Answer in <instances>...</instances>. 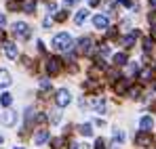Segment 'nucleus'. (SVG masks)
Instances as JSON below:
<instances>
[{
	"mask_svg": "<svg viewBox=\"0 0 156 149\" xmlns=\"http://www.w3.org/2000/svg\"><path fill=\"white\" fill-rule=\"evenodd\" d=\"M53 46H55L57 50H63V52L72 50V46H74V42H72V36H70V34H66V32L57 34V36L53 38Z\"/></svg>",
	"mask_w": 156,
	"mask_h": 149,
	"instance_id": "nucleus-1",
	"label": "nucleus"
},
{
	"mask_svg": "<svg viewBox=\"0 0 156 149\" xmlns=\"http://www.w3.org/2000/svg\"><path fill=\"white\" fill-rule=\"evenodd\" d=\"M70 101H72V95H70L68 88H59V90H57V95H55V103H57L59 107L70 105Z\"/></svg>",
	"mask_w": 156,
	"mask_h": 149,
	"instance_id": "nucleus-2",
	"label": "nucleus"
},
{
	"mask_svg": "<svg viewBox=\"0 0 156 149\" xmlns=\"http://www.w3.org/2000/svg\"><path fill=\"white\" fill-rule=\"evenodd\" d=\"M13 34H15L17 38L26 40V38H30V25L23 23V21H17V23L13 25Z\"/></svg>",
	"mask_w": 156,
	"mask_h": 149,
	"instance_id": "nucleus-3",
	"label": "nucleus"
},
{
	"mask_svg": "<svg viewBox=\"0 0 156 149\" xmlns=\"http://www.w3.org/2000/svg\"><path fill=\"white\" fill-rule=\"evenodd\" d=\"M17 122V113L15 111H4V113H0V124L2 126H13Z\"/></svg>",
	"mask_w": 156,
	"mask_h": 149,
	"instance_id": "nucleus-4",
	"label": "nucleus"
},
{
	"mask_svg": "<svg viewBox=\"0 0 156 149\" xmlns=\"http://www.w3.org/2000/svg\"><path fill=\"white\" fill-rule=\"evenodd\" d=\"M47 72H49V74H59V72H61V61H59V59H49V61H47Z\"/></svg>",
	"mask_w": 156,
	"mask_h": 149,
	"instance_id": "nucleus-5",
	"label": "nucleus"
},
{
	"mask_svg": "<svg viewBox=\"0 0 156 149\" xmlns=\"http://www.w3.org/2000/svg\"><path fill=\"white\" fill-rule=\"evenodd\" d=\"M135 143H137L139 147H146V145H150V143H152V137H150L148 132H144V130H141V132L135 137Z\"/></svg>",
	"mask_w": 156,
	"mask_h": 149,
	"instance_id": "nucleus-6",
	"label": "nucleus"
},
{
	"mask_svg": "<svg viewBox=\"0 0 156 149\" xmlns=\"http://www.w3.org/2000/svg\"><path fill=\"white\" fill-rule=\"evenodd\" d=\"M93 25H95L97 29H105V27L110 25V19H108L105 15H95V17H93Z\"/></svg>",
	"mask_w": 156,
	"mask_h": 149,
	"instance_id": "nucleus-7",
	"label": "nucleus"
},
{
	"mask_svg": "<svg viewBox=\"0 0 156 149\" xmlns=\"http://www.w3.org/2000/svg\"><path fill=\"white\" fill-rule=\"evenodd\" d=\"M91 44H93L91 38H80V40H78V50L84 52V55H89V52H91Z\"/></svg>",
	"mask_w": 156,
	"mask_h": 149,
	"instance_id": "nucleus-8",
	"label": "nucleus"
},
{
	"mask_svg": "<svg viewBox=\"0 0 156 149\" xmlns=\"http://www.w3.org/2000/svg\"><path fill=\"white\" fill-rule=\"evenodd\" d=\"M4 52H6L9 59H17V55H19V50H17V46H15L13 42H6V44H4Z\"/></svg>",
	"mask_w": 156,
	"mask_h": 149,
	"instance_id": "nucleus-9",
	"label": "nucleus"
},
{
	"mask_svg": "<svg viewBox=\"0 0 156 149\" xmlns=\"http://www.w3.org/2000/svg\"><path fill=\"white\" fill-rule=\"evenodd\" d=\"M11 74L6 72V69H0V88H6V86H11Z\"/></svg>",
	"mask_w": 156,
	"mask_h": 149,
	"instance_id": "nucleus-10",
	"label": "nucleus"
},
{
	"mask_svg": "<svg viewBox=\"0 0 156 149\" xmlns=\"http://www.w3.org/2000/svg\"><path fill=\"white\" fill-rule=\"evenodd\" d=\"M49 139H51V134H49L47 130H40V132H38V134L34 137V143H36V145H44V143H47Z\"/></svg>",
	"mask_w": 156,
	"mask_h": 149,
	"instance_id": "nucleus-11",
	"label": "nucleus"
},
{
	"mask_svg": "<svg viewBox=\"0 0 156 149\" xmlns=\"http://www.w3.org/2000/svg\"><path fill=\"white\" fill-rule=\"evenodd\" d=\"M137 36H139V32H137V29H133V32H131L129 36H125V40H122V44H125L127 49H131V46L135 44V40H137Z\"/></svg>",
	"mask_w": 156,
	"mask_h": 149,
	"instance_id": "nucleus-12",
	"label": "nucleus"
},
{
	"mask_svg": "<svg viewBox=\"0 0 156 149\" xmlns=\"http://www.w3.org/2000/svg\"><path fill=\"white\" fill-rule=\"evenodd\" d=\"M139 126H141V130H144V132H150V130H152V126H154V122H152V118H150V116H144V118L139 120Z\"/></svg>",
	"mask_w": 156,
	"mask_h": 149,
	"instance_id": "nucleus-13",
	"label": "nucleus"
},
{
	"mask_svg": "<svg viewBox=\"0 0 156 149\" xmlns=\"http://www.w3.org/2000/svg\"><path fill=\"white\" fill-rule=\"evenodd\" d=\"M93 109H95L97 113H104V111H105V99H104V97L93 99Z\"/></svg>",
	"mask_w": 156,
	"mask_h": 149,
	"instance_id": "nucleus-14",
	"label": "nucleus"
},
{
	"mask_svg": "<svg viewBox=\"0 0 156 149\" xmlns=\"http://www.w3.org/2000/svg\"><path fill=\"white\" fill-rule=\"evenodd\" d=\"M112 61H114V65H127V52H116L114 57H112Z\"/></svg>",
	"mask_w": 156,
	"mask_h": 149,
	"instance_id": "nucleus-15",
	"label": "nucleus"
},
{
	"mask_svg": "<svg viewBox=\"0 0 156 149\" xmlns=\"http://www.w3.org/2000/svg\"><path fill=\"white\" fill-rule=\"evenodd\" d=\"M152 74H154L152 67H144V69L139 72V80H141V82H150V80H152Z\"/></svg>",
	"mask_w": 156,
	"mask_h": 149,
	"instance_id": "nucleus-16",
	"label": "nucleus"
},
{
	"mask_svg": "<svg viewBox=\"0 0 156 149\" xmlns=\"http://www.w3.org/2000/svg\"><path fill=\"white\" fill-rule=\"evenodd\" d=\"M89 17V11L87 8H82V11H78L76 13V17H74V21H76V25H80V23H84V19Z\"/></svg>",
	"mask_w": 156,
	"mask_h": 149,
	"instance_id": "nucleus-17",
	"label": "nucleus"
},
{
	"mask_svg": "<svg viewBox=\"0 0 156 149\" xmlns=\"http://www.w3.org/2000/svg\"><path fill=\"white\" fill-rule=\"evenodd\" d=\"M127 86H129V82H127V80H122V82H118L114 88H116V93H118V95H125V93H127Z\"/></svg>",
	"mask_w": 156,
	"mask_h": 149,
	"instance_id": "nucleus-18",
	"label": "nucleus"
},
{
	"mask_svg": "<svg viewBox=\"0 0 156 149\" xmlns=\"http://www.w3.org/2000/svg\"><path fill=\"white\" fill-rule=\"evenodd\" d=\"M78 130H80V134H84V137H91V134H93V126L91 124H82Z\"/></svg>",
	"mask_w": 156,
	"mask_h": 149,
	"instance_id": "nucleus-19",
	"label": "nucleus"
},
{
	"mask_svg": "<svg viewBox=\"0 0 156 149\" xmlns=\"http://www.w3.org/2000/svg\"><path fill=\"white\" fill-rule=\"evenodd\" d=\"M66 141L63 139H53V149H66Z\"/></svg>",
	"mask_w": 156,
	"mask_h": 149,
	"instance_id": "nucleus-20",
	"label": "nucleus"
},
{
	"mask_svg": "<svg viewBox=\"0 0 156 149\" xmlns=\"http://www.w3.org/2000/svg\"><path fill=\"white\" fill-rule=\"evenodd\" d=\"M34 8H36V2H34V0H27L26 6H23V11H26V13H32Z\"/></svg>",
	"mask_w": 156,
	"mask_h": 149,
	"instance_id": "nucleus-21",
	"label": "nucleus"
},
{
	"mask_svg": "<svg viewBox=\"0 0 156 149\" xmlns=\"http://www.w3.org/2000/svg\"><path fill=\"white\" fill-rule=\"evenodd\" d=\"M11 103H13V97H11L9 93H4V95H2V105H4V107H9Z\"/></svg>",
	"mask_w": 156,
	"mask_h": 149,
	"instance_id": "nucleus-22",
	"label": "nucleus"
},
{
	"mask_svg": "<svg viewBox=\"0 0 156 149\" xmlns=\"http://www.w3.org/2000/svg\"><path fill=\"white\" fill-rule=\"evenodd\" d=\"M114 141L122 143V141H125V132H122V130H114Z\"/></svg>",
	"mask_w": 156,
	"mask_h": 149,
	"instance_id": "nucleus-23",
	"label": "nucleus"
},
{
	"mask_svg": "<svg viewBox=\"0 0 156 149\" xmlns=\"http://www.w3.org/2000/svg\"><path fill=\"white\" fill-rule=\"evenodd\" d=\"M129 95L133 97V99H137V97L141 95V88H139V86H135V88H131V90H129Z\"/></svg>",
	"mask_w": 156,
	"mask_h": 149,
	"instance_id": "nucleus-24",
	"label": "nucleus"
},
{
	"mask_svg": "<svg viewBox=\"0 0 156 149\" xmlns=\"http://www.w3.org/2000/svg\"><path fill=\"white\" fill-rule=\"evenodd\" d=\"M40 88H42V90H47V88H51V80H47V78H42V80H40Z\"/></svg>",
	"mask_w": 156,
	"mask_h": 149,
	"instance_id": "nucleus-25",
	"label": "nucleus"
},
{
	"mask_svg": "<svg viewBox=\"0 0 156 149\" xmlns=\"http://www.w3.org/2000/svg\"><path fill=\"white\" fill-rule=\"evenodd\" d=\"M144 50H146V52L152 50V40H150V38H144Z\"/></svg>",
	"mask_w": 156,
	"mask_h": 149,
	"instance_id": "nucleus-26",
	"label": "nucleus"
},
{
	"mask_svg": "<svg viewBox=\"0 0 156 149\" xmlns=\"http://www.w3.org/2000/svg\"><path fill=\"white\" fill-rule=\"evenodd\" d=\"M95 149H105V141H104V139H97V143H95Z\"/></svg>",
	"mask_w": 156,
	"mask_h": 149,
	"instance_id": "nucleus-27",
	"label": "nucleus"
},
{
	"mask_svg": "<svg viewBox=\"0 0 156 149\" xmlns=\"http://www.w3.org/2000/svg\"><path fill=\"white\" fill-rule=\"evenodd\" d=\"M133 74H137V65H135V63L129 65V76H133Z\"/></svg>",
	"mask_w": 156,
	"mask_h": 149,
	"instance_id": "nucleus-28",
	"label": "nucleus"
},
{
	"mask_svg": "<svg viewBox=\"0 0 156 149\" xmlns=\"http://www.w3.org/2000/svg\"><path fill=\"white\" fill-rule=\"evenodd\" d=\"M59 120H61V113H53V118H51V122H53V124H57Z\"/></svg>",
	"mask_w": 156,
	"mask_h": 149,
	"instance_id": "nucleus-29",
	"label": "nucleus"
},
{
	"mask_svg": "<svg viewBox=\"0 0 156 149\" xmlns=\"http://www.w3.org/2000/svg\"><path fill=\"white\" fill-rule=\"evenodd\" d=\"M66 19V11H61V13H57V21H63Z\"/></svg>",
	"mask_w": 156,
	"mask_h": 149,
	"instance_id": "nucleus-30",
	"label": "nucleus"
},
{
	"mask_svg": "<svg viewBox=\"0 0 156 149\" xmlns=\"http://www.w3.org/2000/svg\"><path fill=\"white\" fill-rule=\"evenodd\" d=\"M51 23H53V19H51V17H47V19L42 21V25H44V27H49V25H51Z\"/></svg>",
	"mask_w": 156,
	"mask_h": 149,
	"instance_id": "nucleus-31",
	"label": "nucleus"
},
{
	"mask_svg": "<svg viewBox=\"0 0 156 149\" xmlns=\"http://www.w3.org/2000/svg\"><path fill=\"white\" fill-rule=\"evenodd\" d=\"M108 36H110V38H114V36H116V27H110V32H108Z\"/></svg>",
	"mask_w": 156,
	"mask_h": 149,
	"instance_id": "nucleus-32",
	"label": "nucleus"
},
{
	"mask_svg": "<svg viewBox=\"0 0 156 149\" xmlns=\"http://www.w3.org/2000/svg\"><path fill=\"white\" fill-rule=\"evenodd\" d=\"M150 23L156 25V13H150Z\"/></svg>",
	"mask_w": 156,
	"mask_h": 149,
	"instance_id": "nucleus-33",
	"label": "nucleus"
},
{
	"mask_svg": "<svg viewBox=\"0 0 156 149\" xmlns=\"http://www.w3.org/2000/svg\"><path fill=\"white\" fill-rule=\"evenodd\" d=\"M74 4H78V0H66V6H74Z\"/></svg>",
	"mask_w": 156,
	"mask_h": 149,
	"instance_id": "nucleus-34",
	"label": "nucleus"
},
{
	"mask_svg": "<svg viewBox=\"0 0 156 149\" xmlns=\"http://www.w3.org/2000/svg\"><path fill=\"white\" fill-rule=\"evenodd\" d=\"M4 23H6V17H4V15L0 13V25H4Z\"/></svg>",
	"mask_w": 156,
	"mask_h": 149,
	"instance_id": "nucleus-35",
	"label": "nucleus"
},
{
	"mask_svg": "<svg viewBox=\"0 0 156 149\" xmlns=\"http://www.w3.org/2000/svg\"><path fill=\"white\" fill-rule=\"evenodd\" d=\"M89 4H91V6H97V4H99V0H89Z\"/></svg>",
	"mask_w": 156,
	"mask_h": 149,
	"instance_id": "nucleus-36",
	"label": "nucleus"
},
{
	"mask_svg": "<svg viewBox=\"0 0 156 149\" xmlns=\"http://www.w3.org/2000/svg\"><path fill=\"white\" fill-rule=\"evenodd\" d=\"M120 2H122L125 6H129V4H131V0H120Z\"/></svg>",
	"mask_w": 156,
	"mask_h": 149,
	"instance_id": "nucleus-37",
	"label": "nucleus"
},
{
	"mask_svg": "<svg viewBox=\"0 0 156 149\" xmlns=\"http://www.w3.org/2000/svg\"><path fill=\"white\" fill-rule=\"evenodd\" d=\"M150 6H152V8H156V0H150Z\"/></svg>",
	"mask_w": 156,
	"mask_h": 149,
	"instance_id": "nucleus-38",
	"label": "nucleus"
},
{
	"mask_svg": "<svg viewBox=\"0 0 156 149\" xmlns=\"http://www.w3.org/2000/svg\"><path fill=\"white\" fill-rule=\"evenodd\" d=\"M70 149H78V145H72V147H70Z\"/></svg>",
	"mask_w": 156,
	"mask_h": 149,
	"instance_id": "nucleus-39",
	"label": "nucleus"
},
{
	"mask_svg": "<svg viewBox=\"0 0 156 149\" xmlns=\"http://www.w3.org/2000/svg\"><path fill=\"white\" fill-rule=\"evenodd\" d=\"M0 143H2V137H0Z\"/></svg>",
	"mask_w": 156,
	"mask_h": 149,
	"instance_id": "nucleus-40",
	"label": "nucleus"
},
{
	"mask_svg": "<svg viewBox=\"0 0 156 149\" xmlns=\"http://www.w3.org/2000/svg\"><path fill=\"white\" fill-rule=\"evenodd\" d=\"M15 149H17V147H15ZM19 149H21V147H19Z\"/></svg>",
	"mask_w": 156,
	"mask_h": 149,
	"instance_id": "nucleus-41",
	"label": "nucleus"
}]
</instances>
